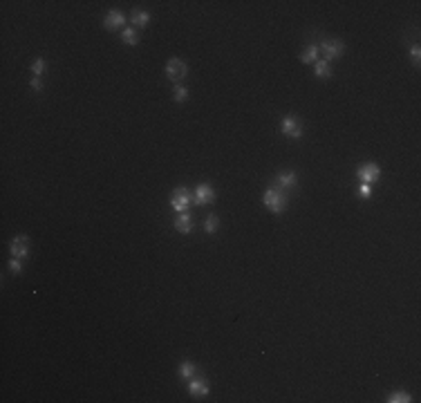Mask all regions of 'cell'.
Wrapping results in <instances>:
<instances>
[{
    "label": "cell",
    "mask_w": 421,
    "mask_h": 403,
    "mask_svg": "<svg viewBox=\"0 0 421 403\" xmlns=\"http://www.w3.org/2000/svg\"><path fill=\"white\" fill-rule=\"evenodd\" d=\"M262 202H264V206H267L271 213H282V210H287V195L280 193V191H275V188L264 191Z\"/></svg>",
    "instance_id": "cell-1"
},
{
    "label": "cell",
    "mask_w": 421,
    "mask_h": 403,
    "mask_svg": "<svg viewBox=\"0 0 421 403\" xmlns=\"http://www.w3.org/2000/svg\"><path fill=\"white\" fill-rule=\"evenodd\" d=\"M356 177L361 179V184H370V186H372V184H376V181H379V177H381L379 164H374V161H368V164L358 166Z\"/></svg>",
    "instance_id": "cell-2"
},
{
    "label": "cell",
    "mask_w": 421,
    "mask_h": 403,
    "mask_svg": "<svg viewBox=\"0 0 421 403\" xmlns=\"http://www.w3.org/2000/svg\"><path fill=\"white\" fill-rule=\"evenodd\" d=\"M345 49V43L339 41V38H327V41L321 43V52L325 56V61H334V59H340V54Z\"/></svg>",
    "instance_id": "cell-3"
},
{
    "label": "cell",
    "mask_w": 421,
    "mask_h": 403,
    "mask_svg": "<svg viewBox=\"0 0 421 403\" xmlns=\"http://www.w3.org/2000/svg\"><path fill=\"white\" fill-rule=\"evenodd\" d=\"M280 130H282V134H287L289 139H300L303 137V121H300L298 117H285L280 121Z\"/></svg>",
    "instance_id": "cell-4"
},
{
    "label": "cell",
    "mask_w": 421,
    "mask_h": 403,
    "mask_svg": "<svg viewBox=\"0 0 421 403\" xmlns=\"http://www.w3.org/2000/svg\"><path fill=\"white\" fill-rule=\"evenodd\" d=\"M186 72H188V67L181 59H175V56L168 59V63H166V76H168L173 83H179L181 79L186 76Z\"/></svg>",
    "instance_id": "cell-5"
},
{
    "label": "cell",
    "mask_w": 421,
    "mask_h": 403,
    "mask_svg": "<svg viewBox=\"0 0 421 403\" xmlns=\"http://www.w3.org/2000/svg\"><path fill=\"white\" fill-rule=\"evenodd\" d=\"M191 202H193V197H191V193H188L186 188H177V191H173V195H170V206H173L177 213H186Z\"/></svg>",
    "instance_id": "cell-6"
},
{
    "label": "cell",
    "mask_w": 421,
    "mask_h": 403,
    "mask_svg": "<svg viewBox=\"0 0 421 403\" xmlns=\"http://www.w3.org/2000/svg\"><path fill=\"white\" fill-rule=\"evenodd\" d=\"M9 251H12L14 258L25 260V258L30 256V240H27V235H16V238L9 242Z\"/></svg>",
    "instance_id": "cell-7"
},
{
    "label": "cell",
    "mask_w": 421,
    "mask_h": 403,
    "mask_svg": "<svg viewBox=\"0 0 421 403\" xmlns=\"http://www.w3.org/2000/svg\"><path fill=\"white\" fill-rule=\"evenodd\" d=\"M188 392H191L193 397H206L210 392V387H209L204 376H191V379H188Z\"/></svg>",
    "instance_id": "cell-8"
},
{
    "label": "cell",
    "mask_w": 421,
    "mask_h": 403,
    "mask_svg": "<svg viewBox=\"0 0 421 403\" xmlns=\"http://www.w3.org/2000/svg\"><path fill=\"white\" fill-rule=\"evenodd\" d=\"M195 204L197 206H204V204H210L213 199H215V191H213V186H209V184H199L197 188H195Z\"/></svg>",
    "instance_id": "cell-9"
},
{
    "label": "cell",
    "mask_w": 421,
    "mask_h": 403,
    "mask_svg": "<svg viewBox=\"0 0 421 403\" xmlns=\"http://www.w3.org/2000/svg\"><path fill=\"white\" fill-rule=\"evenodd\" d=\"M123 25H126V16H123L121 12H117V9L108 12V16L103 18V27H105V30H121Z\"/></svg>",
    "instance_id": "cell-10"
},
{
    "label": "cell",
    "mask_w": 421,
    "mask_h": 403,
    "mask_svg": "<svg viewBox=\"0 0 421 403\" xmlns=\"http://www.w3.org/2000/svg\"><path fill=\"white\" fill-rule=\"evenodd\" d=\"M193 226H195L193 217L188 215V213H181V215L175 220V228L179 231V233H191V231H193Z\"/></svg>",
    "instance_id": "cell-11"
},
{
    "label": "cell",
    "mask_w": 421,
    "mask_h": 403,
    "mask_svg": "<svg viewBox=\"0 0 421 403\" xmlns=\"http://www.w3.org/2000/svg\"><path fill=\"white\" fill-rule=\"evenodd\" d=\"M130 23L135 25V30H144V27L150 23V16H148V12H144V9H135V12H132V18H130Z\"/></svg>",
    "instance_id": "cell-12"
},
{
    "label": "cell",
    "mask_w": 421,
    "mask_h": 403,
    "mask_svg": "<svg viewBox=\"0 0 421 403\" xmlns=\"http://www.w3.org/2000/svg\"><path fill=\"white\" fill-rule=\"evenodd\" d=\"M275 181H278L282 188H296V184H298V175L289 170V173H280V175L275 177Z\"/></svg>",
    "instance_id": "cell-13"
},
{
    "label": "cell",
    "mask_w": 421,
    "mask_h": 403,
    "mask_svg": "<svg viewBox=\"0 0 421 403\" xmlns=\"http://www.w3.org/2000/svg\"><path fill=\"white\" fill-rule=\"evenodd\" d=\"M121 41L126 43V45H139V30H135V27H126V30L121 32Z\"/></svg>",
    "instance_id": "cell-14"
},
{
    "label": "cell",
    "mask_w": 421,
    "mask_h": 403,
    "mask_svg": "<svg viewBox=\"0 0 421 403\" xmlns=\"http://www.w3.org/2000/svg\"><path fill=\"white\" fill-rule=\"evenodd\" d=\"M314 72L318 79H329L332 76V65L327 63V61H316L314 63Z\"/></svg>",
    "instance_id": "cell-15"
},
{
    "label": "cell",
    "mask_w": 421,
    "mask_h": 403,
    "mask_svg": "<svg viewBox=\"0 0 421 403\" xmlns=\"http://www.w3.org/2000/svg\"><path fill=\"white\" fill-rule=\"evenodd\" d=\"M300 61H303V63H316V61H318V47L309 45L303 54H300Z\"/></svg>",
    "instance_id": "cell-16"
},
{
    "label": "cell",
    "mask_w": 421,
    "mask_h": 403,
    "mask_svg": "<svg viewBox=\"0 0 421 403\" xmlns=\"http://www.w3.org/2000/svg\"><path fill=\"white\" fill-rule=\"evenodd\" d=\"M195 372H197L195 363L181 361V365H179V376H184V379H191V376H195Z\"/></svg>",
    "instance_id": "cell-17"
},
{
    "label": "cell",
    "mask_w": 421,
    "mask_h": 403,
    "mask_svg": "<svg viewBox=\"0 0 421 403\" xmlns=\"http://www.w3.org/2000/svg\"><path fill=\"white\" fill-rule=\"evenodd\" d=\"M386 401L388 403H410L412 397H410L408 392H392V394H388Z\"/></svg>",
    "instance_id": "cell-18"
},
{
    "label": "cell",
    "mask_w": 421,
    "mask_h": 403,
    "mask_svg": "<svg viewBox=\"0 0 421 403\" xmlns=\"http://www.w3.org/2000/svg\"><path fill=\"white\" fill-rule=\"evenodd\" d=\"M173 99H175L177 103H184V101L188 99V88H184V85H175V88H173Z\"/></svg>",
    "instance_id": "cell-19"
},
{
    "label": "cell",
    "mask_w": 421,
    "mask_h": 403,
    "mask_svg": "<svg viewBox=\"0 0 421 403\" xmlns=\"http://www.w3.org/2000/svg\"><path fill=\"white\" fill-rule=\"evenodd\" d=\"M217 226H220V220H217V215H209L204 222V231L206 233H215Z\"/></svg>",
    "instance_id": "cell-20"
},
{
    "label": "cell",
    "mask_w": 421,
    "mask_h": 403,
    "mask_svg": "<svg viewBox=\"0 0 421 403\" xmlns=\"http://www.w3.org/2000/svg\"><path fill=\"white\" fill-rule=\"evenodd\" d=\"M43 72H45V61H43V59H36L34 63H32V74H34V76H41Z\"/></svg>",
    "instance_id": "cell-21"
},
{
    "label": "cell",
    "mask_w": 421,
    "mask_h": 403,
    "mask_svg": "<svg viewBox=\"0 0 421 403\" xmlns=\"http://www.w3.org/2000/svg\"><path fill=\"white\" fill-rule=\"evenodd\" d=\"M9 269H12V274H20V271H23L20 258H12V260H9Z\"/></svg>",
    "instance_id": "cell-22"
},
{
    "label": "cell",
    "mask_w": 421,
    "mask_h": 403,
    "mask_svg": "<svg viewBox=\"0 0 421 403\" xmlns=\"http://www.w3.org/2000/svg\"><path fill=\"white\" fill-rule=\"evenodd\" d=\"M410 56H412V63H415V65L421 63V49H419V45H415L412 49H410Z\"/></svg>",
    "instance_id": "cell-23"
},
{
    "label": "cell",
    "mask_w": 421,
    "mask_h": 403,
    "mask_svg": "<svg viewBox=\"0 0 421 403\" xmlns=\"http://www.w3.org/2000/svg\"><path fill=\"white\" fill-rule=\"evenodd\" d=\"M30 85H32V90H36V92H41V90H43V81H41V76H32Z\"/></svg>",
    "instance_id": "cell-24"
},
{
    "label": "cell",
    "mask_w": 421,
    "mask_h": 403,
    "mask_svg": "<svg viewBox=\"0 0 421 403\" xmlns=\"http://www.w3.org/2000/svg\"><path fill=\"white\" fill-rule=\"evenodd\" d=\"M358 193H361V197H370V195H372V186H370V184H361Z\"/></svg>",
    "instance_id": "cell-25"
}]
</instances>
